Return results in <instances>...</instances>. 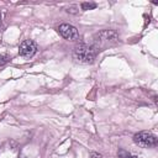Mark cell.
Segmentation results:
<instances>
[{"instance_id": "cell-1", "label": "cell", "mask_w": 158, "mask_h": 158, "mask_svg": "<svg viewBox=\"0 0 158 158\" xmlns=\"http://www.w3.org/2000/svg\"><path fill=\"white\" fill-rule=\"evenodd\" d=\"M118 35L114 30H102L98 32L94 38H93V44L91 47L98 52V51H104L110 47H114L118 43Z\"/></svg>"}, {"instance_id": "cell-2", "label": "cell", "mask_w": 158, "mask_h": 158, "mask_svg": "<svg viewBox=\"0 0 158 158\" xmlns=\"http://www.w3.org/2000/svg\"><path fill=\"white\" fill-rule=\"evenodd\" d=\"M96 57V51L88 44L80 43L74 47L73 51V58L75 62L80 64H91Z\"/></svg>"}, {"instance_id": "cell-3", "label": "cell", "mask_w": 158, "mask_h": 158, "mask_svg": "<svg viewBox=\"0 0 158 158\" xmlns=\"http://www.w3.org/2000/svg\"><path fill=\"white\" fill-rule=\"evenodd\" d=\"M133 142L143 148H151L157 146V137L148 131H141L133 136Z\"/></svg>"}, {"instance_id": "cell-4", "label": "cell", "mask_w": 158, "mask_h": 158, "mask_svg": "<svg viewBox=\"0 0 158 158\" xmlns=\"http://www.w3.org/2000/svg\"><path fill=\"white\" fill-rule=\"evenodd\" d=\"M58 32L67 41H77L79 38V32H78L77 27H74L70 23H62V25H59Z\"/></svg>"}, {"instance_id": "cell-5", "label": "cell", "mask_w": 158, "mask_h": 158, "mask_svg": "<svg viewBox=\"0 0 158 158\" xmlns=\"http://www.w3.org/2000/svg\"><path fill=\"white\" fill-rule=\"evenodd\" d=\"M37 51V44L32 40H25L19 47V54L25 58H31Z\"/></svg>"}, {"instance_id": "cell-6", "label": "cell", "mask_w": 158, "mask_h": 158, "mask_svg": "<svg viewBox=\"0 0 158 158\" xmlns=\"http://www.w3.org/2000/svg\"><path fill=\"white\" fill-rule=\"evenodd\" d=\"M80 7H81V10H84V11H86V10H93V9L96 7V4H95V2H81Z\"/></svg>"}, {"instance_id": "cell-7", "label": "cell", "mask_w": 158, "mask_h": 158, "mask_svg": "<svg viewBox=\"0 0 158 158\" xmlns=\"http://www.w3.org/2000/svg\"><path fill=\"white\" fill-rule=\"evenodd\" d=\"M118 157H120V158H137L136 156H133V154H131L130 152L123 151V149H120V151H118Z\"/></svg>"}, {"instance_id": "cell-8", "label": "cell", "mask_w": 158, "mask_h": 158, "mask_svg": "<svg viewBox=\"0 0 158 158\" xmlns=\"http://www.w3.org/2000/svg\"><path fill=\"white\" fill-rule=\"evenodd\" d=\"M7 62H10V57L7 54H0V65L6 64Z\"/></svg>"}, {"instance_id": "cell-9", "label": "cell", "mask_w": 158, "mask_h": 158, "mask_svg": "<svg viewBox=\"0 0 158 158\" xmlns=\"http://www.w3.org/2000/svg\"><path fill=\"white\" fill-rule=\"evenodd\" d=\"M0 23H1V16H0Z\"/></svg>"}, {"instance_id": "cell-10", "label": "cell", "mask_w": 158, "mask_h": 158, "mask_svg": "<svg viewBox=\"0 0 158 158\" xmlns=\"http://www.w3.org/2000/svg\"><path fill=\"white\" fill-rule=\"evenodd\" d=\"M19 158H23V157H19Z\"/></svg>"}]
</instances>
